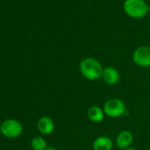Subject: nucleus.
I'll return each mask as SVG.
<instances>
[{"mask_svg":"<svg viewBox=\"0 0 150 150\" xmlns=\"http://www.w3.org/2000/svg\"><path fill=\"white\" fill-rule=\"evenodd\" d=\"M80 71L84 78L96 81L102 77L103 68L98 60L93 57H86L80 64Z\"/></svg>","mask_w":150,"mask_h":150,"instance_id":"obj_1","label":"nucleus"},{"mask_svg":"<svg viewBox=\"0 0 150 150\" xmlns=\"http://www.w3.org/2000/svg\"><path fill=\"white\" fill-rule=\"evenodd\" d=\"M123 7L125 13L133 19L145 17L150 10V7L144 0H125Z\"/></svg>","mask_w":150,"mask_h":150,"instance_id":"obj_2","label":"nucleus"},{"mask_svg":"<svg viewBox=\"0 0 150 150\" xmlns=\"http://www.w3.org/2000/svg\"><path fill=\"white\" fill-rule=\"evenodd\" d=\"M103 111L108 117L117 118L125 113L126 108L125 103L122 100L118 98H110L104 103Z\"/></svg>","mask_w":150,"mask_h":150,"instance_id":"obj_3","label":"nucleus"},{"mask_svg":"<svg viewBox=\"0 0 150 150\" xmlns=\"http://www.w3.org/2000/svg\"><path fill=\"white\" fill-rule=\"evenodd\" d=\"M23 131V126L21 123L16 119H6L0 125L1 133L9 139L18 138Z\"/></svg>","mask_w":150,"mask_h":150,"instance_id":"obj_4","label":"nucleus"},{"mask_svg":"<svg viewBox=\"0 0 150 150\" xmlns=\"http://www.w3.org/2000/svg\"><path fill=\"white\" fill-rule=\"evenodd\" d=\"M132 60L139 67L150 66V47L140 46L137 48L132 54Z\"/></svg>","mask_w":150,"mask_h":150,"instance_id":"obj_5","label":"nucleus"},{"mask_svg":"<svg viewBox=\"0 0 150 150\" xmlns=\"http://www.w3.org/2000/svg\"><path fill=\"white\" fill-rule=\"evenodd\" d=\"M102 78L106 84L116 85L120 80V74L116 68L109 66L103 69Z\"/></svg>","mask_w":150,"mask_h":150,"instance_id":"obj_6","label":"nucleus"},{"mask_svg":"<svg viewBox=\"0 0 150 150\" xmlns=\"http://www.w3.org/2000/svg\"><path fill=\"white\" fill-rule=\"evenodd\" d=\"M37 129L43 135H50L54 132L55 124L52 118L49 117H42L37 121Z\"/></svg>","mask_w":150,"mask_h":150,"instance_id":"obj_7","label":"nucleus"},{"mask_svg":"<svg viewBox=\"0 0 150 150\" xmlns=\"http://www.w3.org/2000/svg\"><path fill=\"white\" fill-rule=\"evenodd\" d=\"M133 141V135L130 131H122L118 133L116 143L117 146L121 149H125L130 147Z\"/></svg>","mask_w":150,"mask_h":150,"instance_id":"obj_8","label":"nucleus"},{"mask_svg":"<svg viewBox=\"0 0 150 150\" xmlns=\"http://www.w3.org/2000/svg\"><path fill=\"white\" fill-rule=\"evenodd\" d=\"M113 147V141L110 138L106 136H100L93 142L94 150H111Z\"/></svg>","mask_w":150,"mask_h":150,"instance_id":"obj_9","label":"nucleus"},{"mask_svg":"<svg viewBox=\"0 0 150 150\" xmlns=\"http://www.w3.org/2000/svg\"><path fill=\"white\" fill-rule=\"evenodd\" d=\"M104 116L105 113L103 109L100 108L99 106L93 105L88 110V117L89 120L94 123H101L104 119Z\"/></svg>","mask_w":150,"mask_h":150,"instance_id":"obj_10","label":"nucleus"},{"mask_svg":"<svg viewBox=\"0 0 150 150\" xmlns=\"http://www.w3.org/2000/svg\"><path fill=\"white\" fill-rule=\"evenodd\" d=\"M31 147L34 150H45L47 148V143L43 137L36 136L31 140Z\"/></svg>","mask_w":150,"mask_h":150,"instance_id":"obj_11","label":"nucleus"},{"mask_svg":"<svg viewBox=\"0 0 150 150\" xmlns=\"http://www.w3.org/2000/svg\"><path fill=\"white\" fill-rule=\"evenodd\" d=\"M45 150H57V149L53 146H47V148Z\"/></svg>","mask_w":150,"mask_h":150,"instance_id":"obj_12","label":"nucleus"},{"mask_svg":"<svg viewBox=\"0 0 150 150\" xmlns=\"http://www.w3.org/2000/svg\"><path fill=\"white\" fill-rule=\"evenodd\" d=\"M123 150H136V149L132 148V147H128V148H125V149H123Z\"/></svg>","mask_w":150,"mask_h":150,"instance_id":"obj_13","label":"nucleus"}]
</instances>
